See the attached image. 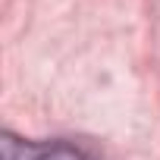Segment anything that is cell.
Segmentation results:
<instances>
[{"label":"cell","instance_id":"cell-1","mask_svg":"<svg viewBox=\"0 0 160 160\" xmlns=\"http://www.w3.org/2000/svg\"><path fill=\"white\" fill-rule=\"evenodd\" d=\"M0 157L3 160H98L91 151L63 138L35 141V138H16L10 132H3V138H0Z\"/></svg>","mask_w":160,"mask_h":160}]
</instances>
